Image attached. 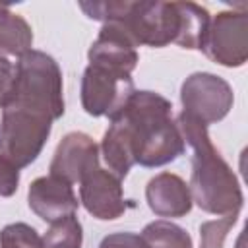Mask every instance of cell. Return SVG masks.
Returning a JSON list of instances; mask_svg holds the SVG:
<instances>
[{"mask_svg":"<svg viewBox=\"0 0 248 248\" xmlns=\"http://www.w3.org/2000/svg\"><path fill=\"white\" fill-rule=\"evenodd\" d=\"M112 120L126 130L134 163L141 167L167 165L186 149L178 124L172 120L170 101L159 93L134 91L122 112Z\"/></svg>","mask_w":248,"mask_h":248,"instance_id":"obj_1","label":"cell"},{"mask_svg":"<svg viewBox=\"0 0 248 248\" xmlns=\"http://www.w3.org/2000/svg\"><path fill=\"white\" fill-rule=\"evenodd\" d=\"M176 124L184 138V143L194 149L192 176L188 184L192 202L213 215L238 213L244 202L240 184L229 163L211 143L207 126L184 112L178 114Z\"/></svg>","mask_w":248,"mask_h":248,"instance_id":"obj_2","label":"cell"},{"mask_svg":"<svg viewBox=\"0 0 248 248\" xmlns=\"http://www.w3.org/2000/svg\"><path fill=\"white\" fill-rule=\"evenodd\" d=\"M79 8L91 17L116 21L124 27L130 39L140 45L153 48L167 46L178 37L180 16L174 2H79Z\"/></svg>","mask_w":248,"mask_h":248,"instance_id":"obj_3","label":"cell"},{"mask_svg":"<svg viewBox=\"0 0 248 248\" xmlns=\"http://www.w3.org/2000/svg\"><path fill=\"white\" fill-rule=\"evenodd\" d=\"M8 105L37 110L50 120L60 118L64 114V97L62 72L56 60L33 48L21 54L16 62V85Z\"/></svg>","mask_w":248,"mask_h":248,"instance_id":"obj_4","label":"cell"},{"mask_svg":"<svg viewBox=\"0 0 248 248\" xmlns=\"http://www.w3.org/2000/svg\"><path fill=\"white\" fill-rule=\"evenodd\" d=\"M50 126L52 120L46 114L17 105L4 107L0 122V153L17 169L31 165L39 157L50 134Z\"/></svg>","mask_w":248,"mask_h":248,"instance_id":"obj_5","label":"cell"},{"mask_svg":"<svg viewBox=\"0 0 248 248\" xmlns=\"http://www.w3.org/2000/svg\"><path fill=\"white\" fill-rule=\"evenodd\" d=\"M132 74L89 64L81 79V105L91 116H108L110 120L122 112L134 95Z\"/></svg>","mask_w":248,"mask_h":248,"instance_id":"obj_6","label":"cell"},{"mask_svg":"<svg viewBox=\"0 0 248 248\" xmlns=\"http://www.w3.org/2000/svg\"><path fill=\"white\" fill-rule=\"evenodd\" d=\"M180 101L184 114L196 118L203 126H209L229 114L234 95L223 78L209 72H196L184 79Z\"/></svg>","mask_w":248,"mask_h":248,"instance_id":"obj_7","label":"cell"},{"mask_svg":"<svg viewBox=\"0 0 248 248\" xmlns=\"http://www.w3.org/2000/svg\"><path fill=\"white\" fill-rule=\"evenodd\" d=\"M200 50L221 66H242L248 58V16L244 12L217 14L207 25Z\"/></svg>","mask_w":248,"mask_h":248,"instance_id":"obj_8","label":"cell"},{"mask_svg":"<svg viewBox=\"0 0 248 248\" xmlns=\"http://www.w3.org/2000/svg\"><path fill=\"white\" fill-rule=\"evenodd\" d=\"M79 200L87 213L97 219H118L126 211L120 178L101 167L87 172L79 182Z\"/></svg>","mask_w":248,"mask_h":248,"instance_id":"obj_9","label":"cell"},{"mask_svg":"<svg viewBox=\"0 0 248 248\" xmlns=\"http://www.w3.org/2000/svg\"><path fill=\"white\" fill-rule=\"evenodd\" d=\"M99 167V147L91 136L83 132H70L58 143L50 174L66 180L68 184L81 182V178Z\"/></svg>","mask_w":248,"mask_h":248,"instance_id":"obj_10","label":"cell"},{"mask_svg":"<svg viewBox=\"0 0 248 248\" xmlns=\"http://www.w3.org/2000/svg\"><path fill=\"white\" fill-rule=\"evenodd\" d=\"M27 202L31 211L46 223H54L66 215L76 213L79 205L72 184L54 174L35 178L29 184Z\"/></svg>","mask_w":248,"mask_h":248,"instance_id":"obj_11","label":"cell"},{"mask_svg":"<svg viewBox=\"0 0 248 248\" xmlns=\"http://www.w3.org/2000/svg\"><path fill=\"white\" fill-rule=\"evenodd\" d=\"M89 64L107 66L114 70H122L132 74V70L138 66V50L136 43L130 39V35L124 31V27L116 21L103 23L97 39L89 46Z\"/></svg>","mask_w":248,"mask_h":248,"instance_id":"obj_12","label":"cell"},{"mask_svg":"<svg viewBox=\"0 0 248 248\" xmlns=\"http://www.w3.org/2000/svg\"><path fill=\"white\" fill-rule=\"evenodd\" d=\"M145 200L157 217H184L192 209L188 184L174 172H159L147 182Z\"/></svg>","mask_w":248,"mask_h":248,"instance_id":"obj_13","label":"cell"},{"mask_svg":"<svg viewBox=\"0 0 248 248\" xmlns=\"http://www.w3.org/2000/svg\"><path fill=\"white\" fill-rule=\"evenodd\" d=\"M101 151H103V157H105V161L108 165V170L114 176H118L120 180L126 178V174L130 172L132 165H136L134 163V155H132V147H130V140L126 136V130L116 120H110V126L103 136Z\"/></svg>","mask_w":248,"mask_h":248,"instance_id":"obj_14","label":"cell"},{"mask_svg":"<svg viewBox=\"0 0 248 248\" xmlns=\"http://www.w3.org/2000/svg\"><path fill=\"white\" fill-rule=\"evenodd\" d=\"M174 4L180 16L178 37L174 43L182 48H202L207 25L211 21L209 12L196 2H174Z\"/></svg>","mask_w":248,"mask_h":248,"instance_id":"obj_15","label":"cell"},{"mask_svg":"<svg viewBox=\"0 0 248 248\" xmlns=\"http://www.w3.org/2000/svg\"><path fill=\"white\" fill-rule=\"evenodd\" d=\"M33 31L31 25L17 14H12L10 8L0 12V54L21 56L31 50Z\"/></svg>","mask_w":248,"mask_h":248,"instance_id":"obj_16","label":"cell"},{"mask_svg":"<svg viewBox=\"0 0 248 248\" xmlns=\"http://www.w3.org/2000/svg\"><path fill=\"white\" fill-rule=\"evenodd\" d=\"M141 238L147 248H194L190 234L182 227L167 219H157L145 225V229L141 231Z\"/></svg>","mask_w":248,"mask_h":248,"instance_id":"obj_17","label":"cell"},{"mask_svg":"<svg viewBox=\"0 0 248 248\" xmlns=\"http://www.w3.org/2000/svg\"><path fill=\"white\" fill-rule=\"evenodd\" d=\"M83 231L76 213L50 223L43 236V248H81Z\"/></svg>","mask_w":248,"mask_h":248,"instance_id":"obj_18","label":"cell"},{"mask_svg":"<svg viewBox=\"0 0 248 248\" xmlns=\"http://www.w3.org/2000/svg\"><path fill=\"white\" fill-rule=\"evenodd\" d=\"M0 248H43V238L27 223H10L0 231Z\"/></svg>","mask_w":248,"mask_h":248,"instance_id":"obj_19","label":"cell"},{"mask_svg":"<svg viewBox=\"0 0 248 248\" xmlns=\"http://www.w3.org/2000/svg\"><path fill=\"white\" fill-rule=\"evenodd\" d=\"M238 213L223 215L217 221H205L200 227V248H223L227 232L236 223Z\"/></svg>","mask_w":248,"mask_h":248,"instance_id":"obj_20","label":"cell"},{"mask_svg":"<svg viewBox=\"0 0 248 248\" xmlns=\"http://www.w3.org/2000/svg\"><path fill=\"white\" fill-rule=\"evenodd\" d=\"M19 184V169L0 153V196L10 198L16 194Z\"/></svg>","mask_w":248,"mask_h":248,"instance_id":"obj_21","label":"cell"},{"mask_svg":"<svg viewBox=\"0 0 248 248\" xmlns=\"http://www.w3.org/2000/svg\"><path fill=\"white\" fill-rule=\"evenodd\" d=\"M14 85H16V66L0 54V108H4L14 93Z\"/></svg>","mask_w":248,"mask_h":248,"instance_id":"obj_22","label":"cell"},{"mask_svg":"<svg viewBox=\"0 0 248 248\" xmlns=\"http://www.w3.org/2000/svg\"><path fill=\"white\" fill-rule=\"evenodd\" d=\"M99 248H147L141 234L136 232H112L105 236Z\"/></svg>","mask_w":248,"mask_h":248,"instance_id":"obj_23","label":"cell"}]
</instances>
